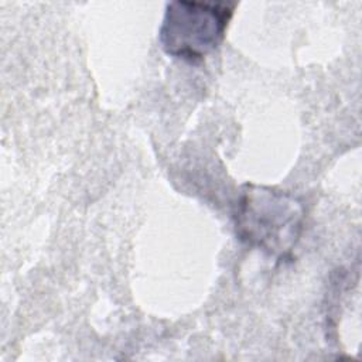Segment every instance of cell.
<instances>
[{"mask_svg": "<svg viewBox=\"0 0 362 362\" xmlns=\"http://www.w3.org/2000/svg\"><path fill=\"white\" fill-rule=\"evenodd\" d=\"M236 4L175 0L167 4L158 30L163 51L187 62H199L216 51Z\"/></svg>", "mask_w": 362, "mask_h": 362, "instance_id": "2", "label": "cell"}, {"mask_svg": "<svg viewBox=\"0 0 362 362\" xmlns=\"http://www.w3.org/2000/svg\"><path fill=\"white\" fill-rule=\"evenodd\" d=\"M305 221L300 198L273 187L246 184L235 209L233 225L239 240L277 260L291 256Z\"/></svg>", "mask_w": 362, "mask_h": 362, "instance_id": "1", "label": "cell"}]
</instances>
